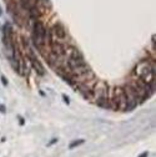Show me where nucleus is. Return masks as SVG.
<instances>
[{
	"mask_svg": "<svg viewBox=\"0 0 156 157\" xmlns=\"http://www.w3.org/2000/svg\"><path fill=\"white\" fill-rule=\"evenodd\" d=\"M134 71H135V75L137 78L147 84L151 82L152 80H155V61L147 59L141 60Z\"/></svg>",
	"mask_w": 156,
	"mask_h": 157,
	"instance_id": "nucleus-1",
	"label": "nucleus"
},
{
	"mask_svg": "<svg viewBox=\"0 0 156 157\" xmlns=\"http://www.w3.org/2000/svg\"><path fill=\"white\" fill-rule=\"evenodd\" d=\"M108 95H109V86L105 81L97 80L95 86L93 89V100L95 104L100 107L109 109V102H108Z\"/></svg>",
	"mask_w": 156,
	"mask_h": 157,
	"instance_id": "nucleus-2",
	"label": "nucleus"
},
{
	"mask_svg": "<svg viewBox=\"0 0 156 157\" xmlns=\"http://www.w3.org/2000/svg\"><path fill=\"white\" fill-rule=\"evenodd\" d=\"M46 27L44 23L40 20H35L33 25V34H31V41L34 46L36 47L39 51L46 45Z\"/></svg>",
	"mask_w": 156,
	"mask_h": 157,
	"instance_id": "nucleus-3",
	"label": "nucleus"
},
{
	"mask_svg": "<svg viewBox=\"0 0 156 157\" xmlns=\"http://www.w3.org/2000/svg\"><path fill=\"white\" fill-rule=\"evenodd\" d=\"M123 89H124L125 97H126V109H125V111H132L134 109H136L137 105H140V102H139L136 95L134 94V91L130 87L129 84H126Z\"/></svg>",
	"mask_w": 156,
	"mask_h": 157,
	"instance_id": "nucleus-4",
	"label": "nucleus"
},
{
	"mask_svg": "<svg viewBox=\"0 0 156 157\" xmlns=\"http://www.w3.org/2000/svg\"><path fill=\"white\" fill-rule=\"evenodd\" d=\"M96 77L93 78V80H90V81H86V82H84V84H79L76 86V89L80 91V94L85 97V98H88V100H93V89L95 86V84H96Z\"/></svg>",
	"mask_w": 156,
	"mask_h": 157,
	"instance_id": "nucleus-5",
	"label": "nucleus"
},
{
	"mask_svg": "<svg viewBox=\"0 0 156 157\" xmlns=\"http://www.w3.org/2000/svg\"><path fill=\"white\" fill-rule=\"evenodd\" d=\"M114 101H115L116 110L124 111L126 109V97H125V92L123 87L114 89Z\"/></svg>",
	"mask_w": 156,
	"mask_h": 157,
	"instance_id": "nucleus-6",
	"label": "nucleus"
},
{
	"mask_svg": "<svg viewBox=\"0 0 156 157\" xmlns=\"http://www.w3.org/2000/svg\"><path fill=\"white\" fill-rule=\"evenodd\" d=\"M27 58H29L30 62H31V65H33V69L36 71L38 75L39 76H44L45 74V70H44V66H42V64L40 62V60L33 54V51L29 49V51H27Z\"/></svg>",
	"mask_w": 156,
	"mask_h": 157,
	"instance_id": "nucleus-7",
	"label": "nucleus"
},
{
	"mask_svg": "<svg viewBox=\"0 0 156 157\" xmlns=\"http://www.w3.org/2000/svg\"><path fill=\"white\" fill-rule=\"evenodd\" d=\"M51 31H53V35H55V36L60 40V42H61L62 40H65L66 36H68L65 26H64L61 23H56V24H54V26L51 27Z\"/></svg>",
	"mask_w": 156,
	"mask_h": 157,
	"instance_id": "nucleus-8",
	"label": "nucleus"
},
{
	"mask_svg": "<svg viewBox=\"0 0 156 157\" xmlns=\"http://www.w3.org/2000/svg\"><path fill=\"white\" fill-rule=\"evenodd\" d=\"M84 65H86V61L84 60V58H77V59H66V66L69 71H73L77 67H81Z\"/></svg>",
	"mask_w": 156,
	"mask_h": 157,
	"instance_id": "nucleus-9",
	"label": "nucleus"
},
{
	"mask_svg": "<svg viewBox=\"0 0 156 157\" xmlns=\"http://www.w3.org/2000/svg\"><path fill=\"white\" fill-rule=\"evenodd\" d=\"M27 10H29V16H30V19L34 20V21H35V20H38V19L41 16V10L38 9L35 5H31Z\"/></svg>",
	"mask_w": 156,
	"mask_h": 157,
	"instance_id": "nucleus-10",
	"label": "nucleus"
},
{
	"mask_svg": "<svg viewBox=\"0 0 156 157\" xmlns=\"http://www.w3.org/2000/svg\"><path fill=\"white\" fill-rule=\"evenodd\" d=\"M35 6L38 9H49L51 6V0H35Z\"/></svg>",
	"mask_w": 156,
	"mask_h": 157,
	"instance_id": "nucleus-11",
	"label": "nucleus"
},
{
	"mask_svg": "<svg viewBox=\"0 0 156 157\" xmlns=\"http://www.w3.org/2000/svg\"><path fill=\"white\" fill-rule=\"evenodd\" d=\"M84 144V140H75V141H73V142H70V145H69V148H75V147H77V146H80V145H82Z\"/></svg>",
	"mask_w": 156,
	"mask_h": 157,
	"instance_id": "nucleus-12",
	"label": "nucleus"
},
{
	"mask_svg": "<svg viewBox=\"0 0 156 157\" xmlns=\"http://www.w3.org/2000/svg\"><path fill=\"white\" fill-rule=\"evenodd\" d=\"M19 3H20V6L21 8H25V9H29L30 8V0H19Z\"/></svg>",
	"mask_w": 156,
	"mask_h": 157,
	"instance_id": "nucleus-13",
	"label": "nucleus"
},
{
	"mask_svg": "<svg viewBox=\"0 0 156 157\" xmlns=\"http://www.w3.org/2000/svg\"><path fill=\"white\" fill-rule=\"evenodd\" d=\"M62 100L66 102V105H70V100H69V96H68V95H62Z\"/></svg>",
	"mask_w": 156,
	"mask_h": 157,
	"instance_id": "nucleus-14",
	"label": "nucleus"
},
{
	"mask_svg": "<svg viewBox=\"0 0 156 157\" xmlns=\"http://www.w3.org/2000/svg\"><path fill=\"white\" fill-rule=\"evenodd\" d=\"M1 82H3V85H5V86H8V84H9L5 76H1Z\"/></svg>",
	"mask_w": 156,
	"mask_h": 157,
	"instance_id": "nucleus-15",
	"label": "nucleus"
},
{
	"mask_svg": "<svg viewBox=\"0 0 156 157\" xmlns=\"http://www.w3.org/2000/svg\"><path fill=\"white\" fill-rule=\"evenodd\" d=\"M56 142H58V138H53L50 142H49L48 144V146H51V145H54V144H56Z\"/></svg>",
	"mask_w": 156,
	"mask_h": 157,
	"instance_id": "nucleus-16",
	"label": "nucleus"
},
{
	"mask_svg": "<svg viewBox=\"0 0 156 157\" xmlns=\"http://www.w3.org/2000/svg\"><path fill=\"white\" fill-rule=\"evenodd\" d=\"M5 106L4 105H0V112H1V113H5Z\"/></svg>",
	"mask_w": 156,
	"mask_h": 157,
	"instance_id": "nucleus-17",
	"label": "nucleus"
},
{
	"mask_svg": "<svg viewBox=\"0 0 156 157\" xmlns=\"http://www.w3.org/2000/svg\"><path fill=\"white\" fill-rule=\"evenodd\" d=\"M18 118H19V124H20V125H24V122H25V121H24V118L21 117V116H19Z\"/></svg>",
	"mask_w": 156,
	"mask_h": 157,
	"instance_id": "nucleus-18",
	"label": "nucleus"
},
{
	"mask_svg": "<svg viewBox=\"0 0 156 157\" xmlns=\"http://www.w3.org/2000/svg\"><path fill=\"white\" fill-rule=\"evenodd\" d=\"M147 156H149V153H147V152H144V153L139 155V157H147Z\"/></svg>",
	"mask_w": 156,
	"mask_h": 157,
	"instance_id": "nucleus-19",
	"label": "nucleus"
},
{
	"mask_svg": "<svg viewBox=\"0 0 156 157\" xmlns=\"http://www.w3.org/2000/svg\"><path fill=\"white\" fill-rule=\"evenodd\" d=\"M1 14H3V10H1V6H0V16H1Z\"/></svg>",
	"mask_w": 156,
	"mask_h": 157,
	"instance_id": "nucleus-20",
	"label": "nucleus"
}]
</instances>
